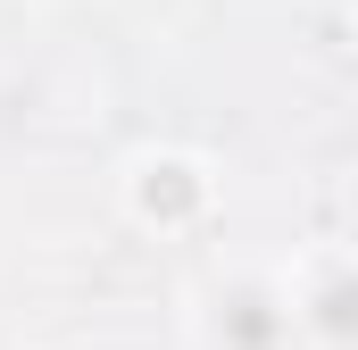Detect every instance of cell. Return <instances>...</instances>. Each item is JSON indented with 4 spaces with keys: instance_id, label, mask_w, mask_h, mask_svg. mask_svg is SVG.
I'll return each instance as SVG.
<instances>
[{
    "instance_id": "1",
    "label": "cell",
    "mask_w": 358,
    "mask_h": 350,
    "mask_svg": "<svg viewBox=\"0 0 358 350\" xmlns=\"http://www.w3.org/2000/svg\"><path fill=\"white\" fill-rule=\"evenodd\" d=\"M183 200H192V183H183V175H167V183H150V209H183Z\"/></svg>"
}]
</instances>
